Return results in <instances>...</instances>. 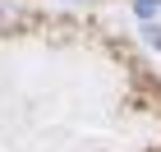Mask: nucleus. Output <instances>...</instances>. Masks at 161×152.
Masks as SVG:
<instances>
[{"label":"nucleus","mask_w":161,"mask_h":152,"mask_svg":"<svg viewBox=\"0 0 161 152\" xmlns=\"http://www.w3.org/2000/svg\"><path fill=\"white\" fill-rule=\"evenodd\" d=\"M129 5H134V14L143 19V23H152V19L161 14V0H129Z\"/></svg>","instance_id":"1"},{"label":"nucleus","mask_w":161,"mask_h":152,"mask_svg":"<svg viewBox=\"0 0 161 152\" xmlns=\"http://www.w3.org/2000/svg\"><path fill=\"white\" fill-rule=\"evenodd\" d=\"M143 42H147V46H161V28L157 23H143Z\"/></svg>","instance_id":"2"},{"label":"nucleus","mask_w":161,"mask_h":152,"mask_svg":"<svg viewBox=\"0 0 161 152\" xmlns=\"http://www.w3.org/2000/svg\"><path fill=\"white\" fill-rule=\"evenodd\" d=\"M64 5H87V0H64Z\"/></svg>","instance_id":"3"}]
</instances>
